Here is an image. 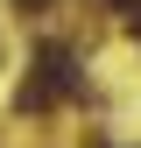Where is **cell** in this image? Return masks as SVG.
<instances>
[{
  "label": "cell",
  "instance_id": "6da1fadb",
  "mask_svg": "<svg viewBox=\"0 0 141 148\" xmlns=\"http://www.w3.org/2000/svg\"><path fill=\"white\" fill-rule=\"evenodd\" d=\"M78 92V71H70V49H49L42 57V71L21 85V113H42V106H57V99H70Z\"/></svg>",
  "mask_w": 141,
  "mask_h": 148
},
{
  "label": "cell",
  "instance_id": "7a4b0ae2",
  "mask_svg": "<svg viewBox=\"0 0 141 148\" xmlns=\"http://www.w3.org/2000/svg\"><path fill=\"white\" fill-rule=\"evenodd\" d=\"M127 21H134V35H141V0H134V7H127Z\"/></svg>",
  "mask_w": 141,
  "mask_h": 148
},
{
  "label": "cell",
  "instance_id": "3957f363",
  "mask_svg": "<svg viewBox=\"0 0 141 148\" xmlns=\"http://www.w3.org/2000/svg\"><path fill=\"white\" fill-rule=\"evenodd\" d=\"M106 7H120V14H127V7H134V0H106Z\"/></svg>",
  "mask_w": 141,
  "mask_h": 148
},
{
  "label": "cell",
  "instance_id": "277c9868",
  "mask_svg": "<svg viewBox=\"0 0 141 148\" xmlns=\"http://www.w3.org/2000/svg\"><path fill=\"white\" fill-rule=\"evenodd\" d=\"M21 7H42V0H21Z\"/></svg>",
  "mask_w": 141,
  "mask_h": 148
}]
</instances>
